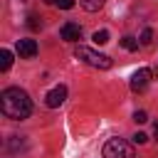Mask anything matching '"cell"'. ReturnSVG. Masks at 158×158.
Instances as JSON below:
<instances>
[{
  "label": "cell",
  "instance_id": "cell-1",
  "mask_svg": "<svg viewBox=\"0 0 158 158\" xmlns=\"http://www.w3.org/2000/svg\"><path fill=\"white\" fill-rule=\"evenodd\" d=\"M0 109H2V114L7 118L22 121V118H27L32 114V101H30V96H27L25 89L10 86V89H5L0 94Z\"/></svg>",
  "mask_w": 158,
  "mask_h": 158
},
{
  "label": "cell",
  "instance_id": "cell-2",
  "mask_svg": "<svg viewBox=\"0 0 158 158\" xmlns=\"http://www.w3.org/2000/svg\"><path fill=\"white\" fill-rule=\"evenodd\" d=\"M74 57L81 59L84 64L94 67V69H109V67H111V57H106V54H101V52H94L91 47H84V44H79V47L74 49Z\"/></svg>",
  "mask_w": 158,
  "mask_h": 158
},
{
  "label": "cell",
  "instance_id": "cell-3",
  "mask_svg": "<svg viewBox=\"0 0 158 158\" xmlns=\"http://www.w3.org/2000/svg\"><path fill=\"white\" fill-rule=\"evenodd\" d=\"M104 158H136L133 146L123 138H111L104 146Z\"/></svg>",
  "mask_w": 158,
  "mask_h": 158
},
{
  "label": "cell",
  "instance_id": "cell-4",
  "mask_svg": "<svg viewBox=\"0 0 158 158\" xmlns=\"http://www.w3.org/2000/svg\"><path fill=\"white\" fill-rule=\"evenodd\" d=\"M151 77H153V72H151L148 67H141V69H138V72H133V77H131V89H133L136 94L146 91V89H148V84H151Z\"/></svg>",
  "mask_w": 158,
  "mask_h": 158
},
{
  "label": "cell",
  "instance_id": "cell-5",
  "mask_svg": "<svg viewBox=\"0 0 158 158\" xmlns=\"http://www.w3.org/2000/svg\"><path fill=\"white\" fill-rule=\"evenodd\" d=\"M64 99H67V86L57 84L54 89H49V91H47V96H44V104H47L49 109H59V106L64 104Z\"/></svg>",
  "mask_w": 158,
  "mask_h": 158
},
{
  "label": "cell",
  "instance_id": "cell-6",
  "mask_svg": "<svg viewBox=\"0 0 158 158\" xmlns=\"http://www.w3.org/2000/svg\"><path fill=\"white\" fill-rule=\"evenodd\" d=\"M59 37H62L64 42H77V40L81 37V27H79L77 22H64L62 30H59Z\"/></svg>",
  "mask_w": 158,
  "mask_h": 158
},
{
  "label": "cell",
  "instance_id": "cell-7",
  "mask_svg": "<svg viewBox=\"0 0 158 158\" xmlns=\"http://www.w3.org/2000/svg\"><path fill=\"white\" fill-rule=\"evenodd\" d=\"M17 54L22 59H32L37 54V42L35 40H17Z\"/></svg>",
  "mask_w": 158,
  "mask_h": 158
},
{
  "label": "cell",
  "instance_id": "cell-8",
  "mask_svg": "<svg viewBox=\"0 0 158 158\" xmlns=\"http://www.w3.org/2000/svg\"><path fill=\"white\" fill-rule=\"evenodd\" d=\"M10 67H12V52H10V49H2V52H0V69L7 72Z\"/></svg>",
  "mask_w": 158,
  "mask_h": 158
},
{
  "label": "cell",
  "instance_id": "cell-9",
  "mask_svg": "<svg viewBox=\"0 0 158 158\" xmlns=\"http://www.w3.org/2000/svg\"><path fill=\"white\" fill-rule=\"evenodd\" d=\"M79 5H81L86 12H96V10L104 5V0H79Z\"/></svg>",
  "mask_w": 158,
  "mask_h": 158
},
{
  "label": "cell",
  "instance_id": "cell-10",
  "mask_svg": "<svg viewBox=\"0 0 158 158\" xmlns=\"http://www.w3.org/2000/svg\"><path fill=\"white\" fill-rule=\"evenodd\" d=\"M121 47L128 49V52H133V49H138V40L131 37V35H126V37H121Z\"/></svg>",
  "mask_w": 158,
  "mask_h": 158
},
{
  "label": "cell",
  "instance_id": "cell-11",
  "mask_svg": "<svg viewBox=\"0 0 158 158\" xmlns=\"http://www.w3.org/2000/svg\"><path fill=\"white\" fill-rule=\"evenodd\" d=\"M91 40H94L96 44H106V42H109V32H106V30H96Z\"/></svg>",
  "mask_w": 158,
  "mask_h": 158
},
{
  "label": "cell",
  "instance_id": "cell-12",
  "mask_svg": "<svg viewBox=\"0 0 158 158\" xmlns=\"http://www.w3.org/2000/svg\"><path fill=\"white\" fill-rule=\"evenodd\" d=\"M138 42H141V44H151V42H153V30L146 27V30L141 32V40H138Z\"/></svg>",
  "mask_w": 158,
  "mask_h": 158
},
{
  "label": "cell",
  "instance_id": "cell-13",
  "mask_svg": "<svg viewBox=\"0 0 158 158\" xmlns=\"http://www.w3.org/2000/svg\"><path fill=\"white\" fill-rule=\"evenodd\" d=\"M54 5H57V7H62V10H72V7L77 5V0H57Z\"/></svg>",
  "mask_w": 158,
  "mask_h": 158
},
{
  "label": "cell",
  "instance_id": "cell-14",
  "mask_svg": "<svg viewBox=\"0 0 158 158\" xmlns=\"http://www.w3.org/2000/svg\"><path fill=\"white\" fill-rule=\"evenodd\" d=\"M133 121H136V123H146V121H148V114H146V111H136V114H133Z\"/></svg>",
  "mask_w": 158,
  "mask_h": 158
},
{
  "label": "cell",
  "instance_id": "cell-15",
  "mask_svg": "<svg viewBox=\"0 0 158 158\" xmlns=\"http://www.w3.org/2000/svg\"><path fill=\"white\" fill-rule=\"evenodd\" d=\"M27 25H30L32 30H40V27H42V22H40V17H37V15H30V22H27Z\"/></svg>",
  "mask_w": 158,
  "mask_h": 158
},
{
  "label": "cell",
  "instance_id": "cell-16",
  "mask_svg": "<svg viewBox=\"0 0 158 158\" xmlns=\"http://www.w3.org/2000/svg\"><path fill=\"white\" fill-rule=\"evenodd\" d=\"M146 141H148V136H146V133H141V131L133 136V143H146Z\"/></svg>",
  "mask_w": 158,
  "mask_h": 158
},
{
  "label": "cell",
  "instance_id": "cell-17",
  "mask_svg": "<svg viewBox=\"0 0 158 158\" xmlns=\"http://www.w3.org/2000/svg\"><path fill=\"white\" fill-rule=\"evenodd\" d=\"M153 133H156V138H158V121L153 123Z\"/></svg>",
  "mask_w": 158,
  "mask_h": 158
},
{
  "label": "cell",
  "instance_id": "cell-18",
  "mask_svg": "<svg viewBox=\"0 0 158 158\" xmlns=\"http://www.w3.org/2000/svg\"><path fill=\"white\" fill-rule=\"evenodd\" d=\"M44 2H52V5H54V2H57V0H44Z\"/></svg>",
  "mask_w": 158,
  "mask_h": 158
},
{
  "label": "cell",
  "instance_id": "cell-19",
  "mask_svg": "<svg viewBox=\"0 0 158 158\" xmlns=\"http://www.w3.org/2000/svg\"><path fill=\"white\" fill-rule=\"evenodd\" d=\"M156 77H158V69H156Z\"/></svg>",
  "mask_w": 158,
  "mask_h": 158
}]
</instances>
